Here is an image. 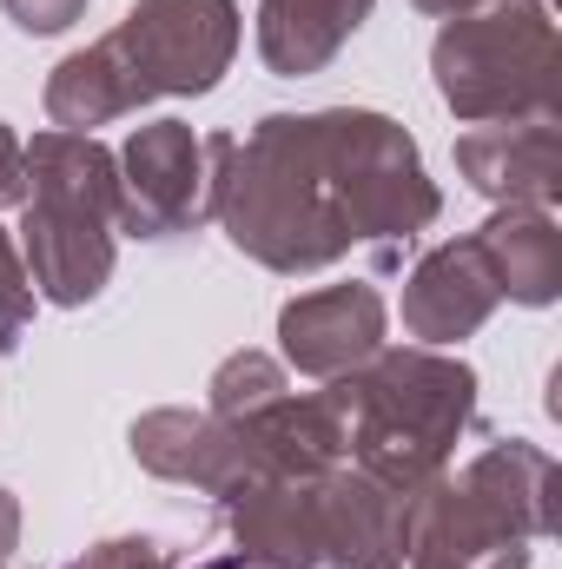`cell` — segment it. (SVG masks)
<instances>
[{
    "label": "cell",
    "instance_id": "cell-1",
    "mask_svg": "<svg viewBox=\"0 0 562 569\" xmlns=\"http://www.w3.org/2000/svg\"><path fill=\"white\" fill-rule=\"evenodd\" d=\"M205 159H212V219L265 272L304 279L351 252L331 166V113H265L245 140L212 133Z\"/></svg>",
    "mask_w": 562,
    "mask_h": 569
},
{
    "label": "cell",
    "instance_id": "cell-2",
    "mask_svg": "<svg viewBox=\"0 0 562 569\" xmlns=\"http://www.w3.org/2000/svg\"><path fill=\"white\" fill-rule=\"evenodd\" d=\"M331 405L344 411L358 470L398 497H418L430 477H443L456 437L476 418V371L430 345H384L371 365L331 378Z\"/></svg>",
    "mask_w": 562,
    "mask_h": 569
},
{
    "label": "cell",
    "instance_id": "cell-3",
    "mask_svg": "<svg viewBox=\"0 0 562 569\" xmlns=\"http://www.w3.org/2000/svg\"><path fill=\"white\" fill-rule=\"evenodd\" d=\"M430 73L463 127L550 120L562 107V33L543 0H483L443 20Z\"/></svg>",
    "mask_w": 562,
    "mask_h": 569
},
{
    "label": "cell",
    "instance_id": "cell-4",
    "mask_svg": "<svg viewBox=\"0 0 562 569\" xmlns=\"http://www.w3.org/2000/svg\"><path fill=\"white\" fill-rule=\"evenodd\" d=\"M331 166L351 246H371V266L391 272L423 226H436L443 192L430 186L418 140L371 107H331Z\"/></svg>",
    "mask_w": 562,
    "mask_h": 569
},
{
    "label": "cell",
    "instance_id": "cell-5",
    "mask_svg": "<svg viewBox=\"0 0 562 569\" xmlns=\"http://www.w3.org/2000/svg\"><path fill=\"white\" fill-rule=\"evenodd\" d=\"M107 40L145 100H199L239 53V0H140Z\"/></svg>",
    "mask_w": 562,
    "mask_h": 569
},
{
    "label": "cell",
    "instance_id": "cell-6",
    "mask_svg": "<svg viewBox=\"0 0 562 569\" xmlns=\"http://www.w3.org/2000/svg\"><path fill=\"white\" fill-rule=\"evenodd\" d=\"M113 159H120V232L172 239L212 212V159L185 120L133 127V140Z\"/></svg>",
    "mask_w": 562,
    "mask_h": 569
},
{
    "label": "cell",
    "instance_id": "cell-7",
    "mask_svg": "<svg viewBox=\"0 0 562 569\" xmlns=\"http://www.w3.org/2000/svg\"><path fill=\"white\" fill-rule=\"evenodd\" d=\"M113 219L87 212V206H67V199H40L27 192L20 206V266L27 284L47 298V305H93L107 279H113Z\"/></svg>",
    "mask_w": 562,
    "mask_h": 569
},
{
    "label": "cell",
    "instance_id": "cell-8",
    "mask_svg": "<svg viewBox=\"0 0 562 569\" xmlns=\"http://www.w3.org/2000/svg\"><path fill=\"white\" fill-rule=\"evenodd\" d=\"M384 325H391V311H384L378 284H324L279 311V351L298 378L331 385L384 351Z\"/></svg>",
    "mask_w": 562,
    "mask_h": 569
},
{
    "label": "cell",
    "instance_id": "cell-9",
    "mask_svg": "<svg viewBox=\"0 0 562 569\" xmlns=\"http://www.w3.org/2000/svg\"><path fill=\"white\" fill-rule=\"evenodd\" d=\"M127 443H133L140 470L165 477V483H192V490H205L219 503L239 497L252 477H265L259 457H252V443H245V430L219 425L212 411H179V405L145 411Z\"/></svg>",
    "mask_w": 562,
    "mask_h": 569
},
{
    "label": "cell",
    "instance_id": "cell-10",
    "mask_svg": "<svg viewBox=\"0 0 562 569\" xmlns=\"http://www.w3.org/2000/svg\"><path fill=\"white\" fill-rule=\"evenodd\" d=\"M318 563L324 569H404L411 563V510L364 470L318 477Z\"/></svg>",
    "mask_w": 562,
    "mask_h": 569
},
{
    "label": "cell",
    "instance_id": "cell-11",
    "mask_svg": "<svg viewBox=\"0 0 562 569\" xmlns=\"http://www.w3.org/2000/svg\"><path fill=\"white\" fill-rule=\"evenodd\" d=\"M411 510V557L450 569H530V537H516L463 477H430L418 497H404Z\"/></svg>",
    "mask_w": 562,
    "mask_h": 569
},
{
    "label": "cell",
    "instance_id": "cell-12",
    "mask_svg": "<svg viewBox=\"0 0 562 569\" xmlns=\"http://www.w3.org/2000/svg\"><path fill=\"white\" fill-rule=\"evenodd\" d=\"M456 172L496 206H556L562 199V127L550 120H490L456 133Z\"/></svg>",
    "mask_w": 562,
    "mask_h": 569
},
{
    "label": "cell",
    "instance_id": "cell-13",
    "mask_svg": "<svg viewBox=\"0 0 562 569\" xmlns=\"http://www.w3.org/2000/svg\"><path fill=\"white\" fill-rule=\"evenodd\" d=\"M496 305L503 298H496V279H490L476 239H450V246L423 252L404 279V331L430 351H443V345H463L470 331H483Z\"/></svg>",
    "mask_w": 562,
    "mask_h": 569
},
{
    "label": "cell",
    "instance_id": "cell-14",
    "mask_svg": "<svg viewBox=\"0 0 562 569\" xmlns=\"http://www.w3.org/2000/svg\"><path fill=\"white\" fill-rule=\"evenodd\" d=\"M225 517L239 569H318V477H252Z\"/></svg>",
    "mask_w": 562,
    "mask_h": 569
},
{
    "label": "cell",
    "instance_id": "cell-15",
    "mask_svg": "<svg viewBox=\"0 0 562 569\" xmlns=\"http://www.w3.org/2000/svg\"><path fill=\"white\" fill-rule=\"evenodd\" d=\"M470 239L496 279V298L530 305V311L562 298V226L543 206H496Z\"/></svg>",
    "mask_w": 562,
    "mask_h": 569
},
{
    "label": "cell",
    "instance_id": "cell-16",
    "mask_svg": "<svg viewBox=\"0 0 562 569\" xmlns=\"http://www.w3.org/2000/svg\"><path fill=\"white\" fill-rule=\"evenodd\" d=\"M239 430H245L265 477H304L311 483V477H324L351 457V430H344V411L331 405V391H304V398L284 391L279 405H265Z\"/></svg>",
    "mask_w": 562,
    "mask_h": 569
},
{
    "label": "cell",
    "instance_id": "cell-17",
    "mask_svg": "<svg viewBox=\"0 0 562 569\" xmlns=\"http://www.w3.org/2000/svg\"><path fill=\"white\" fill-rule=\"evenodd\" d=\"M516 537H530V543H543L550 530H556V490H562V470L550 450H536V443H523V437H503V443H490V450H476L463 470H456Z\"/></svg>",
    "mask_w": 562,
    "mask_h": 569
},
{
    "label": "cell",
    "instance_id": "cell-18",
    "mask_svg": "<svg viewBox=\"0 0 562 569\" xmlns=\"http://www.w3.org/2000/svg\"><path fill=\"white\" fill-rule=\"evenodd\" d=\"M378 0H259V53L279 80L324 73Z\"/></svg>",
    "mask_w": 562,
    "mask_h": 569
},
{
    "label": "cell",
    "instance_id": "cell-19",
    "mask_svg": "<svg viewBox=\"0 0 562 569\" xmlns=\"http://www.w3.org/2000/svg\"><path fill=\"white\" fill-rule=\"evenodd\" d=\"M140 107H145V93H140V80L127 73V60L113 53V40H93V47L67 53L47 73V120L60 133H93V127H113V120H127Z\"/></svg>",
    "mask_w": 562,
    "mask_h": 569
},
{
    "label": "cell",
    "instance_id": "cell-20",
    "mask_svg": "<svg viewBox=\"0 0 562 569\" xmlns=\"http://www.w3.org/2000/svg\"><path fill=\"white\" fill-rule=\"evenodd\" d=\"M212 398H205V411L219 418V425H245V418H259L265 405H279L284 391V365L279 358H265V351H232L219 371H212V385H205Z\"/></svg>",
    "mask_w": 562,
    "mask_h": 569
},
{
    "label": "cell",
    "instance_id": "cell-21",
    "mask_svg": "<svg viewBox=\"0 0 562 569\" xmlns=\"http://www.w3.org/2000/svg\"><path fill=\"white\" fill-rule=\"evenodd\" d=\"M73 569H239V557H219V563H172V550L152 543V537H113V543H93Z\"/></svg>",
    "mask_w": 562,
    "mask_h": 569
},
{
    "label": "cell",
    "instance_id": "cell-22",
    "mask_svg": "<svg viewBox=\"0 0 562 569\" xmlns=\"http://www.w3.org/2000/svg\"><path fill=\"white\" fill-rule=\"evenodd\" d=\"M27 318H33V284H27V266H20V246L0 232V351L20 345Z\"/></svg>",
    "mask_w": 562,
    "mask_h": 569
},
{
    "label": "cell",
    "instance_id": "cell-23",
    "mask_svg": "<svg viewBox=\"0 0 562 569\" xmlns=\"http://www.w3.org/2000/svg\"><path fill=\"white\" fill-rule=\"evenodd\" d=\"M0 7L20 33H67L87 13V0H0Z\"/></svg>",
    "mask_w": 562,
    "mask_h": 569
},
{
    "label": "cell",
    "instance_id": "cell-24",
    "mask_svg": "<svg viewBox=\"0 0 562 569\" xmlns=\"http://www.w3.org/2000/svg\"><path fill=\"white\" fill-rule=\"evenodd\" d=\"M27 206V140L0 120V212Z\"/></svg>",
    "mask_w": 562,
    "mask_h": 569
},
{
    "label": "cell",
    "instance_id": "cell-25",
    "mask_svg": "<svg viewBox=\"0 0 562 569\" xmlns=\"http://www.w3.org/2000/svg\"><path fill=\"white\" fill-rule=\"evenodd\" d=\"M13 543H20V503L0 490V563L13 557Z\"/></svg>",
    "mask_w": 562,
    "mask_h": 569
},
{
    "label": "cell",
    "instance_id": "cell-26",
    "mask_svg": "<svg viewBox=\"0 0 562 569\" xmlns=\"http://www.w3.org/2000/svg\"><path fill=\"white\" fill-rule=\"evenodd\" d=\"M423 13H436V20H456V13H470V7H483V0H418Z\"/></svg>",
    "mask_w": 562,
    "mask_h": 569
},
{
    "label": "cell",
    "instance_id": "cell-27",
    "mask_svg": "<svg viewBox=\"0 0 562 569\" xmlns=\"http://www.w3.org/2000/svg\"><path fill=\"white\" fill-rule=\"evenodd\" d=\"M411 569H450V563H423V557H411Z\"/></svg>",
    "mask_w": 562,
    "mask_h": 569
},
{
    "label": "cell",
    "instance_id": "cell-28",
    "mask_svg": "<svg viewBox=\"0 0 562 569\" xmlns=\"http://www.w3.org/2000/svg\"><path fill=\"white\" fill-rule=\"evenodd\" d=\"M543 7H550V0H543Z\"/></svg>",
    "mask_w": 562,
    "mask_h": 569
}]
</instances>
